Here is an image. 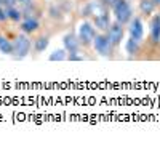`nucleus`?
Instances as JSON below:
<instances>
[{"label": "nucleus", "instance_id": "obj_23", "mask_svg": "<svg viewBox=\"0 0 160 141\" xmlns=\"http://www.w3.org/2000/svg\"><path fill=\"white\" fill-rule=\"evenodd\" d=\"M0 5H2V0H0Z\"/></svg>", "mask_w": 160, "mask_h": 141}, {"label": "nucleus", "instance_id": "obj_16", "mask_svg": "<svg viewBox=\"0 0 160 141\" xmlns=\"http://www.w3.org/2000/svg\"><path fill=\"white\" fill-rule=\"evenodd\" d=\"M68 58V55H66V48L64 50H56L53 51V53L50 55V61H62Z\"/></svg>", "mask_w": 160, "mask_h": 141}, {"label": "nucleus", "instance_id": "obj_7", "mask_svg": "<svg viewBox=\"0 0 160 141\" xmlns=\"http://www.w3.org/2000/svg\"><path fill=\"white\" fill-rule=\"evenodd\" d=\"M128 34L131 38H135V40H142L144 37V26H142V21L139 18H131L130 21V26H128Z\"/></svg>", "mask_w": 160, "mask_h": 141}, {"label": "nucleus", "instance_id": "obj_19", "mask_svg": "<svg viewBox=\"0 0 160 141\" xmlns=\"http://www.w3.org/2000/svg\"><path fill=\"white\" fill-rule=\"evenodd\" d=\"M78 51H75V53H69V56H68V59H71V61H82L83 58L80 56V55H77Z\"/></svg>", "mask_w": 160, "mask_h": 141}, {"label": "nucleus", "instance_id": "obj_20", "mask_svg": "<svg viewBox=\"0 0 160 141\" xmlns=\"http://www.w3.org/2000/svg\"><path fill=\"white\" fill-rule=\"evenodd\" d=\"M16 3H18V0H2V5L7 7V8L8 7H15Z\"/></svg>", "mask_w": 160, "mask_h": 141}, {"label": "nucleus", "instance_id": "obj_5", "mask_svg": "<svg viewBox=\"0 0 160 141\" xmlns=\"http://www.w3.org/2000/svg\"><path fill=\"white\" fill-rule=\"evenodd\" d=\"M93 47H95L96 53H99L101 56H111L112 48H114V45L111 43V40H109V37H108L106 32L96 34L95 40H93Z\"/></svg>", "mask_w": 160, "mask_h": 141}, {"label": "nucleus", "instance_id": "obj_8", "mask_svg": "<svg viewBox=\"0 0 160 141\" xmlns=\"http://www.w3.org/2000/svg\"><path fill=\"white\" fill-rule=\"evenodd\" d=\"M40 28V24H38V21H37V18H32V16H26V18H22V21H21V31L24 32V34H32V32H35L37 29Z\"/></svg>", "mask_w": 160, "mask_h": 141}, {"label": "nucleus", "instance_id": "obj_2", "mask_svg": "<svg viewBox=\"0 0 160 141\" xmlns=\"http://www.w3.org/2000/svg\"><path fill=\"white\" fill-rule=\"evenodd\" d=\"M112 13L115 16V21L123 24V26L127 23H130L131 18H133V8H131L128 0H117L112 5Z\"/></svg>", "mask_w": 160, "mask_h": 141}, {"label": "nucleus", "instance_id": "obj_15", "mask_svg": "<svg viewBox=\"0 0 160 141\" xmlns=\"http://www.w3.org/2000/svg\"><path fill=\"white\" fill-rule=\"evenodd\" d=\"M139 51V40H135V38H128L127 40V53L128 55H136Z\"/></svg>", "mask_w": 160, "mask_h": 141}, {"label": "nucleus", "instance_id": "obj_18", "mask_svg": "<svg viewBox=\"0 0 160 141\" xmlns=\"http://www.w3.org/2000/svg\"><path fill=\"white\" fill-rule=\"evenodd\" d=\"M8 19V13H7V7L0 5V23H3Z\"/></svg>", "mask_w": 160, "mask_h": 141}, {"label": "nucleus", "instance_id": "obj_3", "mask_svg": "<svg viewBox=\"0 0 160 141\" xmlns=\"http://www.w3.org/2000/svg\"><path fill=\"white\" fill-rule=\"evenodd\" d=\"M32 48V40L28 37V34H19L15 40H13V56H15L16 59H21L24 56L29 55V51Z\"/></svg>", "mask_w": 160, "mask_h": 141}, {"label": "nucleus", "instance_id": "obj_1", "mask_svg": "<svg viewBox=\"0 0 160 141\" xmlns=\"http://www.w3.org/2000/svg\"><path fill=\"white\" fill-rule=\"evenodd\" d=\"M90 15L93 16V24L101 32H106L111 26L109 10L102 2H91L90 3Z\"/></svg>", "mask_w": 160, "mask_h": 141}, {"label": "nucleus", "instance_id": "obj_9", "mask_svg": "<svg viewBox=\"0 0 160 141\" xmlns=\"http://www.w3.org/2000/svg\"><path fill=\"white\" fill-rule=\"evenodd\" d=\"M62 42H64V48H66L68 53H75V51H78V47H80L78 37H75L72 32L71 34H66Z\"/></svg>", "mask_w": 160, "mask_h": 141}, {"label": "nucleus", "instance_id": "obj_21", "mask_svg": "<svg viewBox=\"0 0 160 141\" xmlns=\"http://www.w3.org/2000/svg\"><path fill=\"white\" fill-rule=\"evenodd\" d=\"M101 2H102V3L106 5V7H112V5H114V3L117 2V0H101Z\"/></svg>", "mask_w": 160, "mask_h": 141}, {"label": "nucleus", "instance_id": "obj_12", "mask_svg": "<svg viewBox=\"0 0 160 141\" xmlns=\"http://www.w3.org/2000/svg\"><path fill=\"white\" fill-rule=\"evenodd\" d=\"M7 13H8V19H11V21H22V10L21 8H18L16 5L15 7H8L7 8Z\"/></svg>", "mask_w": 160, "mask_h": 141}, {"label": "nucleus", "instance_id": "obj_10", "mask_svg": "<svg viewBox=\"0 0 160 141\" xmlns=\"http://www.w3.org/2000/svg\"><path fill=\"white\" fill-rule=\"evenodd\" d=\"M151 40L154 43L160 42V15H155L151 23Z\"/></svg>", "mask_w": 160, "mask_h": 141}, {"label": "nucleus", "instance_id": "obj_6", "mask_svg": "<svg viewBox=\"0 0 160 141\" xmlns=\"http://www.w3.org/2000/svg\"><path fill=\"white\" fill-rule=\"evenodd\" d=\"M106 34H108L109 37V40L114 47H118L120 43H122L123 40V35H125V29H123V24H120V23H112L109 26V29L106 31Z\"/></svg>", "mask_w": 160, "mask_h": 141}, {"label": "nucleus", "instance_id": "obj_13", "mask_svg": "<svg viewBox=\"0 0 160 141\" xmlns=\"http://www.w3.org/2000/svg\"><path fill=\"white\" fill-rule=\"evenodd\" d=\"M155 2L154 0H141L139 2V10L144 13V15H152L155 10Z\"/></svg>", "mask_w": 160, "mask_h": 141}, {"label": "nucleus", "instance_id": "obj_14", "mask_svg": "<svg viewBox=\"0 0 160 141\" xmlns=\"http://www.w3.org/2000/svg\"><path fill=\"white\" fill-rule=\"evenodd\" d=\"M48 43H50L48 42V37L42 35V37H38V38H35V40H34V50L37 51V53H42V51L47 50Z\"/></svg>", "mask_w": 160, "mask_h": 141}, {"label": "nucleus", "instance_id": "obj_22", "mask_svg": "<svg viewBox=\"0 0 160 141\" xmlns=\"http://www.w3.org/2000/svg\"><path fill=\"white\" fill-rule=\"evenodd\" d=\"M154 2H155V5H160V0H154Z\"/></svg>", "mask_w": 160, "mask_h": 141}, {"label": "nucleus", "instance_id": "obj_4", "mask_svg": "<svg viewBox=\"0 0 160 141\" xmlns=\"http://www.w3.org/2000/svg\"><path fill=\"white\" fill-rule=\"evenodd\" d=\"M77 37H78L80 45H83V47L93 45V40H95V37H96V28H95V24H91L90 21H83L82 24L78 26Z\"/></svg>", "mask_w": 160, "mask_h": 141}, {"label": "nucleus", "instance_id": "obj_17", "mask_svg": "<svg viewBox=\"0 0 160 141\" xmlns=\"http://www.w3.org/2000/svg\"><path fill=\"white\" fill-rule=\"evenodd\" d=\"M21 10H29L32 7V0H18Z\"/></svg>", "mask_w": 160, "mask_h": 141}, {"label": "nucleus", "instance_id": "obj_11", "mask_svg": "<svg viewBox=\"0 0 160 141\" xmlns=\"http://www.w3.org/2000/svg\"><path fill=\"white\" fill-rule=\"evenodd\" d=\"M0 53L3 55H11L13 53V42L8 40L7 37L0 35Z\"/></svg>", "mask_w": 160, "mask_h": 141}]
</instances>
